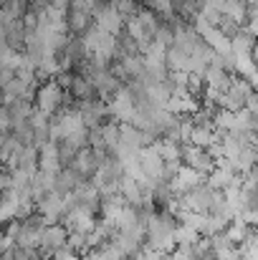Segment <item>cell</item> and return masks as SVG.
I'll list each match as a JSON object with an SVG mask.
<instances>
[{"label":"cell","mask_w":258,"mask_h":260,"mask_svg":"<svg viewBox=\"0 0 258 260\" xmlns=\"http://www.w3.org/2000/svg\"><path fill=\"white\" fill-rule=\"evenodd\" d=\"M33 101H36L33 106H36L38 111H43L46 116H53L61 106H69L74 99H71V93H69V91H64V88L59 86L53 79H48V81L38 84V91H36Z\"/></svg>","instance_id":"1"},{"label":"cell","mask_w":258,"mask_h":260,"mask_svg":"<svg viewBox=\"0 0 258 260\" xmlns=\"http://www.w3.org/2000/svg\"><path fill=\"white\" fill-rule=\"evenodd\" d=\"M180 197V205L187 207V210H195V212H210L213 205L223 197L220 189H213L208 182H200L197 187L187 189L185 194H177Z\"/></svg>","instance_id":"2"},{"label":"cell","mask_w":258,"mask_h":260,"mask_svg":"<svg viewBox=\"0 0 258 260\" xmlns=\"http://www.w3.org/2000/svg\"><path fill=\"white\" fill-rule=\"evenodd\" d=\"M33 212H38L48 225H51V222H59L61 215H64V194L48 189L43 197H38V200L33 202Z\"/></svg>","instance_id":"3"},{"label":"cell","mask_w":258,"mask_h":260,"mask_svg":"<svg viewBox=\"0 0 258 260\" xmlns=\"http://www.w3.org/2000/svg\"><path fill=\"white\" fill-rule=\"evenodd\" d=\"M182 165L192 167L195 172H200L203 177L215 167V159L210 157V152L205 147H195V144H182V154H180Z\"/></svg>","instance_id":"4"},{"label":"cell","mask_w":258,"mask_h":260,"mask_svg":"<svg viewBox=\"0 0 258 260\" xmlns=\"http://www.w3.org/2000/svg\"><path fill=\"white\" fill-rule=\"evenodd\" d=\"M66 245V228L61 222H51L43 228V235H41V245H38V253L41 258L48 260L59 248Z\"/></svg>","instance_id":"5"},{"label":"cell","mask_w":258,"mask_h":260,"mask_svg":"<svg viewBox=\"0 0 258 260\" xmlns=\"http://www.w3.org/2000/svg\"><path fill=\"white\" fill-rule=\"evenodd\" d=\"M137 162H139V170L147 179L152 182H162V167H165V159L157 154V149L150 144V147H142L137 152Z\"/></svg>","instance_id":"6"},{"label":"cell","mask_w":258,"mask_h":260,"mask_svg":"<svg viewBox=\"0 0 258 260\" xmlns=\"http://www.w3.org/2000/svg\"><path fill=\"white\" fill-rule=\"evenodd\" d=\"M200 182H205V177L200 172H195L192 167H187V165H180V170L175 172L170 182H167V187H170L172 194H185L187 189H192V187H197Z\"/></svg>","instance_id":"7"},{"label":"cell","mask_w":258,"mask_h":260,"mask_svg":"<svg viewBox=\"0 0 258 260\" xmlns=\"http://www.w3.org/2000/svg\"><path fill=\"white\" fill-rule=\"evenodd\" d=\"M61 170V162H59V144L56 142H43L38 147V172L41 174H53Z\"/></svg>","instance_id":"8"},{"label":"cell","mask_w":258,"mask_h":260,"mask_svg":"<svg viewBox=\"0 0 258 260\" xmlns=\"http://www.w3.org/2000/svg\"><path fill=\"white\" fill-rule=\"evenodd\" d=\"M96 167H99V162H96V154H94L91 147L76 149V154H74V159L69 165V170H74L81 179H91V174L96 172Z\"/></svg>","instance_id":"9"},{"label":"cell","mask_w":258,"mask_h":260,"mask_svg":"<svg viewBox=\"0 0 258 260\" xmlns=\"http://www.w3.org/2000/svg\"><path fill=\"white\" fill-rule=\"evenodd\" d=\"M251 233H256V228L246 225L238 215H236V217L225 225V230H223V235H225V238H228V243H233V245H241V243H243Z\"/></svg>","instance_id":"10"},{"label":"cell","mask_w":258,"mask_h":260,"mask_svg":"<svg viewBox=\"0 0 258 260\" xmlns=\"http://www.w3.org/2000/svg\"><path fill=\"white\" fill-rule=\"evenodd\" d=\"M79 182H81V177L74 172V170H69V167H61L59 172L53 174V192H59V194L74 192Z\"/></svg>","instance_id":"11"},{"label":"cell","mask_w":258,"mask_h":260,"mask_svg":"<svg viewBox=\"0 0 258 260\" xmlns=\"http://www.w3.org/2000/svg\"><path fill=\"white\" fill-rule=\"evenodd\" d=\"M69 93H71V99L74 101H86V99H94L96 96V91L91 86V81L81 76V74H74V79H71V86L66 88Z\"/></svg>","instance_id":"12"},{"label":"cell","mask_w":258,"mask_h":260,"mask_svg":"<svg viewBox=\"0 0 258 260\" xmlns=\"http://www.w3.org/2000/svg\"><path fill=\"white\" fill-rule=\"evenodd\" d=\"M197 238H200L197 230H192V228H187V225H180V222H177L175 230H172V240H175V245H195Z\"/></svg>","instance_id":"13"},{"label":"cell","mask_w":258,"mask_h":260,"mask_svg":"<svg viewBox=\"0 0 258 260\" xmlns=\"http://www.w3.org/2000/svg\"><path fill=\"white\" fill-rule=\"evenodd\" d=\"M66 248H71L74 253H84L86 250V233H79V230H66Z\"/></svg>","instance_id":"14"},{"label":"cell","mask_w":258,"mask_h":260,"mask_svg":"<svg viewBox=\"0 0 258 260\" xmlns=\"http://www.w3.org/2000/svg\"><path fill=\"white\" fill-rule=\"evenodd\" d=\"M142 3H145V8H150V10H152V13H157V15L172 13L170 0H142Z\"/></svg>","instance_id":"15"},{"label":"cell","mask_w":258,"mask_h":260,"mask_svg":"<svg viewBox=\"0 0 258 260\" xmlns=\"http://www.w3.org/2000/svg\"><path fill=\"white\" fill-rule=\"evenodd\" d=\"M48 260H81V255H79V253H74L71 248H66V245H64V248H59V250H56V253H53Z\"/></svg>","instance_id":"16"},{"label":"cell","mask_w":258,"mask_h":260,"mask_svg":"<svg viewBox=\"0 0 258 260\" xmlns=\"http://www.w3.org/2000/svg\"><path fill=\"white\" fill-rule=\"evenodd\" d=\"M8 189H13V174L10 170L0 167V192H8Z\"/></svg>","instance_id":"17"},{"label":"cell","mask_w":258,"mask_h":260,"mask_svg":"<svg viewBox=\"0 0 258 260\" xmlns=\"http://www.w3.org/2000/svg\"><path fill=\"white\" fill-rule=\"evenodd\" d=\"M0 260H13V253H10V250H3V255H0Z\"/></svg>","instance_id":"18"},{"label":"cell","mask_w":258,"mask_h":260,"mask_svg":"<svg viewBox=\"0 0 258 260\" xmlns=\"http://www.w3.org/2000/svg\"><path fill=\"white\" fill-rule=\"evenodd\" d=\"M0 202H3V192H0Z\"/></svg>","instance_id":"19"}]
</instances>
